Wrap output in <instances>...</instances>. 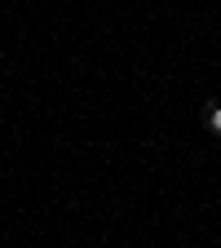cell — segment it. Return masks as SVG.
<instances>
[{"label":"cell","mask_w":221,"mask_h":248,"mask_svg":"<svg viewBox=\"0 0 221 248\" xmlns=\"http://www.w3.org/2000/svg\"><path fill=\"white\" fill-rule=\"evenodd\" d=\"M208 124H212V133H221V102H212V115H208Z\"/></svg>","instance_id":"1"}]
</instances>
